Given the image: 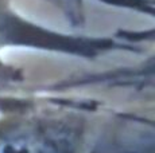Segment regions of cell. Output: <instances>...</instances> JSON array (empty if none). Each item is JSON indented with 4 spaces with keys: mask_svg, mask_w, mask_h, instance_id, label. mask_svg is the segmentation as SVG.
Instances as JSON below:
<instances>
[{
    "mask_svg": "<svg viewBox=\"0 0 155 153\" xmlns=\"http://www.w3.org/2000/svg\"><path fill=\"white\" fill-rule=\"evenodd\" d=\"M0 153H155L153 121L77 110L0 114Z\"/></svg>",
    "mask_w": 155,
    "mask_h": 153,
    "instance_id": "obj_1",
    "label": "cell"
}]
</instances>
